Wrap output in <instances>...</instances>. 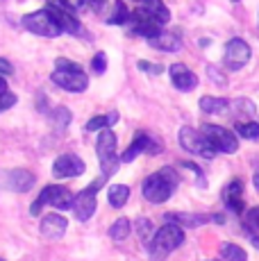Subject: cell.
I'll use <instances>...</instances> for the list:
<instances>
[{"label":"cell","instance_id":"cell-1","mask_svg":"<svg viewBox=\"0 0 259 261\" xmlns=\"http://www.w3.org/2000/svg\"><path fill=\"white\" fill-rule=\"evenodd\" d=\"M177 184H180V175L175 173V168L166 166V168H159L157 173L148 175L141 184L143 191V198L152 204H162L175 193Z\"/></svg>","mask_w":259,"mask_h":261},{"label":"cell","instance_id":"cell-2","mask_svg":"<svg viewBox=\"0 0 259 261\" xmlns=\"http://www.w3.org/2000/svg\"><path fill=\"white\" fill-rule=\"evenodd\" d=\"M182 243H184V229L173 223H166L162 229L155 232L148 250H150L152 259H162V257H166V254H171L175 248H180Z\"/></svg>","mask_w":259,"mask_h":261},{"label":"cell","instance_id":"cell-3","mask_svg":"<svg viewBox=\"0 0 259 261\" xmlns=\"http://www.w3.org/2000/svg\"><path fill=\"white\" fill-rule=\"evenodd\" d=\"M116 134L112 129H102L96 139V152H98V162H100L102 175L109 177L114 175L121 166V157L116 154Z\"/></svg>","mask_w":259,"mask_h":261},{"label":"cell","instance_id":"cell-4","mask_svg":"<svg viewBox=\"0 0 259 261\" xmlns=\"http://www.w3.org/2000/svg\"><path fill=\"white\" fill-rule=\"evenodd\" d=\"M73 202H75V195L71 193L66 187H46L39 193V198L32 202V207H30V214L32 216H39L46 204H50L55 209H73Z\"/></svg>","mask_w":259,"mask_h":261},{"label":"cell","instance_id":"cell-5","mask_svg":"<svg viewBox=\"0 0 259 261\" xmlns=\"http://www.w3.org/2000/svg\"><path fill=\"white\" fill-rule=\"evenodd\" d=\"M23 28L32 34H39V37H46V39H55L62 34L59 25L53 21V16L46 12V9H39V12L25 14L23 16Z\"/></svg>","mask_w":259,"mask_h":261},{"label":"cell","instance_id":"cell-6","mask_svg":"<svg viewBox=\"0 0 259 261\" xmlns=\"http://www.w3.org/2000/svg\"><path fill=\"white\" fill-rule=\"evenodd\" d=\"M202 137L207 139L209 143H212V148L216 150V152H237L239 150V139L234 137V134L230 132V129L221 127V125H202Z\"/></svg>","mask_w":259,"mask_h":261},{"label":"cell","instance_id":"cell-7","mask_svg":"<svg viewBox=\"0 0 259 261\" xmlns=\"http://www.w3.org/2000/svg\"><path fill=\"white\" fill-rule=\"evenodd\" d=\"M105 175H100V177L96 179L93 184H89L84 191H80V193L75 195V202H73V212H75V218L77 220H89L93 214H96V207H98V202H96V191L105 184Z\"/></svg>","mask_w":259,"mask_h":261},{"label":"cell","instance_id":"cell-8","mask_svg":"<svg viewBox=\"0 0 259 261\" xmlns=\"http://www.w3.org/2000/svg\"><path fill=\"white\" fill-rule=\"evenodd\" d=\"M180 145L187 150V152L202 154L205 159H214V154H216V150L212 148V143H209L207 139L193 127H182L180 129Z\"/></svg>","mask_w":259,"mask_h":261},{"label":"cell","instance_id":"cell-9","mask_svg":"<svg viewBox=\"0 0 259 261\" xmlns=\"http://www.w3.org/2000/svg\"><path fill=\"white\" fill-rule=\"evenodd\" d=\"M250 46H248L243 39H230L225 46V55H223V64H225L230 71H239L250 62Z\"/></svg>","mask_w":259,"mask_h":261},{"label":"cell","instance_id":"cell-10","mask_svg":"<svg viewBox=\"0 0 259 261\" xmlns=\"http://www.w3.org/2000/svg\"><path fill=\"white\" fill-rule=\"evenodd\" d=\"M127 25H130V32L137 34V37H143V39H155L157 34H162V25H157L141 7L130 12Z\"/></svg>","mask_w":259,"mask_h":261},{"label":"cell","instance_id":"cell-11","mask_svg":"<svg viewBox=\"0 0 259 261\" xmlns=\"http://www.w3.org/2000/svg\"><path fill=\"white\" fill-rule=\"evenodd\" d=\"M50 80L59 89H64L68 93H82L89 87V77L82 71H55L50 75Z\"/></svg>","mask_w":259,"mask_h":261},{"label":"cell","instance_id":"cell-12","mask_svg":"<svg viewBox=\"0 0 259 261\" xmlns=\"http://www.w3.org/2000/svg\"><path fill=\"white\" fill-rule=\"evenodd\" d=\"M87 170V164L77 157V154H62L55 159L53 164V175L55 177H80Z\"/></svg>","mask_w":259,"mask_h":261},{"label":"cell","instance_id":"cell-13","mask_svg":"<svg viewBox=\"0 0 259 261\" xmlns=\"http://www.w3.org/2000/svg\"><path fill=\"white\" fill-rule=\"evenodd\" d=\"M141 152H150V154L159 152V143H155V139H150L146 132H137V134H134L132 143H130L127 150L121 154V162L123 164L134 162V159H137V154H141Z\"/></svg>","mask_w":259,"mask_h":261},{"label":"cell","instance_id":"cell-14","mask_svg":"<svg viewBox=\"0 0 259 261\" xmlns=\"http://www.w3.org/2000/svg\"><path fill=\"white\" fill-rule=\"evenodd\" d=\"M46 12L50 14L53 16V21L59 25V30H62V32H68V34H82V25H80V21L75 16H73L71 12H66V9L64 7H55V5L50 3L46 7Z\"/></svg>","mask_w":259,"mask_h":261},{"label":"cell","instance_id":"cell-15","mask_svg":"<svg viewBox=\"0 0 259 261\" xmlns=\"http://www.w3.org/2000/svg\"><path fill=\"white\" fill-rule=\"evenodd\" d=\"M168 75H171V82L175 84L177 91H193L198 87V75L189 71L184 64H173L168 68Z\"/></svg>","mask_w":259,"mask_h":261},{"label":"cell","instance_id":"cell-16","mask_svg":"<svg viewBox=\"0 0 259 261\" xmlns=\"http://www.w3.org/2000/svg\"><path fill=\"white\" fill-rule=\"evenodd\" d=\"M243 184L241 179H230L223 189V204L230 209L232 214H243V200H241Z\"/></svg>","mask_w":259,"mask_h":261},{"label":"cell","instance_id":"cell-17","mask_svg":"<svg viewBox=\"0 0 259 261\" xmlns=\"http://www.w3.org/2000/svg\"><path fill=\"white\" fill-rule=\"evenodd\" d=\"M66 227H68V220L64 218V216H59V214H50V216H46V218L41 220V237H46V239H50V241H57V239H62L64 234H66Z\"/></svg>","mask_w":259,"mask_h":261},{"label":"cell","instance_id":"cell-18","mask_svg":"<svg viewBox=\"0 0 259 261\" xmlns=\"http://www.w3.org/2000/svg\"><path fill=\"white\" fill-rule=\"evenodd\" d=\"M166 223H173L182 229H191V227H200L205 223H212V216H205V214H182V212H173V214H166L164 216Z\"/></svg>","mask_w":259,"mask_h":261},{"label":"cell","instance_id":"cell-19","mask_svg":"<svg viewBox=\"0 0 259 261\" xmlns=\"http://www.w3.org/2000/svg\"><path fill=\"white\" fill-rule=\"evenodd\" d=\"M34 182H37V177L25 168H16L7 175V187L12 191H16V193H28L34 187Z\"/></svg>","mask_w":259,"mask_h":261},{"label":"cell","instance_id":"cell-20","mask_svg":"<svg viewBox=\"0 0 259 261\" xmlns=\"http://www.w3.org/2000/svg\"><path fill=\"white\" fill-rule=\"evenodd\" d=\"M148 43H150V48H155V50H164V53H177V50L182 48V37H180V32H164L162 30V34H157L155 39H148Z\"/></svg>","mask_w":259,"mask_h":261},{"label":"cell","instance_id":"cell-21","mask_svg":"<svg viewBox=\"0 0 259 261\" xmlns=\"http://www.w3.org/2000/svg\"><path fill=\"white\" fill-rule=\"evenodd\" d=\"M141 9L157 25H166L168 21H171V12H168V7L162 3V0H150V3H146V7H141Z\"/></svg>","mask_w":259,"mask_h":261},{"label":"cell","instance_id":"cell-22","mask_svg":"<svg viewBox=\"0 0 259 261\" xmlns=\"http://www.w3.org/2000/svg\"><path fill=\"white\" fill-rule=\"evenodd\" d=\"M198 102H200V109L205 114H223V112H227V107H230V100L216 98V95H202Z\"/></svg>","mask_w":259,"mask_h":261},{"label":"cell","instance_id":"cell-23","mask_svg":"<svg viewBox=\"0 0 259 261\" xmlns=\"http://www.w3.org/2000/svg\"><path fill=\"white\" fill-rule=\"evenodd\" d=\"M127 198H130V187H125V184H112L107 191V200L114 209L125 207Z\"/></svg>","mask_w":259,"mask_h":261},{"label":"cell","instance_id":"cell-24","mask_svg":"<svg viewBox=\"0 0 259 261\" xmlns=\"http://www.w3.org/2000/svg\"><path fill=\"white\" fill-rule=\"evenodd\" d=\"M221 257L227 261H248L246 250L234 243H221Z\"/></svg>","mask_w":259,"mask_h":261},{"label":"cell","instance_id":"cell-25","mask_svg":"<svg viewBox=\"0 0 259 261\" xmlns=\"http://www.w3.org/2000/svg\"><path fill=\"white\" fill-rule=\"evenodd\" d=\"M130 21V9L125 7V3L123 0H116L114 3V14L107 18L109 25H125Z\"/></svg>","mask_w":259,"mask_h":261},{"label":"cell","instance_id":"cell-26","mask_svg":"<svg viewBox=\"0 0 259 261\" xmlns=\"http://www.w3.org/2000/svg\"><path fill=\"white\" fill-rule=\"evenodd\" d=\"M130 232H132V225H130L127 218H118L116 223L112 225V229H109V237L114 241H125L130 237Z\"/></svg>","mask_w":259,"mask_h":261},{"label":"cell","instance_id":"cell-27","mask_svg":"<svg viewBox=\"0 0 259 261\" xmlns=\"http://www.w3.org/2000/svg\"><path fill=\"white\" fill-rule=\"evenodd\" d=\"M237 134L243 139H250V141H257L259 139V123H237Z\"/></svg>","mask_w":259,"mask_h":261},{"label":"cell","instance_id":"cell-28","mask_svg":"<svg viewBox=\"0 0 259 261\" xmlns=\"http://www.w3.org/2000/svg\"><path fill=\"white\" fill-rule=\"evenodd\" d=\"M134 227H137V234L141 237L143 243L150 245L152 237H155V234H152V223H150V220H148V218H139L137 223H134Z\"/></svg>","mask_w":259,"mask_h":261},{"label":"cell","instance_id":"cell-29","mask_svg":"<svg viewBox=\"0 0 259 261\" xmlns=\"http://www.w3.org/2000/svg\"><path fill=\"white\" fill-rule=\"evenodd\" d=\"M91 71L96 75H102L107 71V57H105V53H96L91 59Z\"/></svg>","mask_w":259,"mask_h":261},{"label":"cell","instance_id":"cell-30","mask_svg":"<svg viewBox=\"0 0 259 261\" xmlns=\"http://www.w3.org/2000/svg\"><path fill=\"white\" fill-rule=\"evenodd\" d=\"M53 118H55V123H59V127H68V123H71V112H68L66 107H57L53 112Z\"/></svg>","mask_w":259,"mask_h":261},{"label":"cell","instance_id":"cell-31","mask_svg":"<svg viewBox=\"0 0 259 261\" xmlns=\"http://www.w3.org/2000/svg\"><path fill=\"white\" fill-rule=\"evenodd\" d=\"M246 225H248V229L257 232V237H259V207H252L250 212H246Z\"/></svg>","mask_w":259,"mask_h":261},{"label":"cell","instance_id":"cell-32","mask_svg":"<svg viewBox=\"0 0 259 261\" xmlns=\"http://www.w3.org/2000/svg\"><path fill=\"white\" fill-rule=\"evenodd\" d=\"M55 71H82V68H80V64L71 62V59L59 57L57 62H55Z\"/></svg>","mask_w":259,"mask_h":261},{"label":"cell","instance_id":"cell-33","mask_svg":"<svg viewBox=\"0 0 259 261\" xmlns=\"http://www.w3.org/2000/svg\"><path fill=\"white\" fill-rule=\"evenodd\" d=\"M14 105H16V95L14 93H5V95H0V114L3 112H7V109H12Z\"/></svg>","mask_w":259,"mask_h":261},{"label":"cell","instance_id":"cell-34","mask_svg":"<svg viewBox=\"0 0 259 261\" xmlns=\"http://www.w3.org/2000/svg\"><path fill=\"white\" fill-rule=\"evenodd\" d=\"M107 127V116H93L87 123V132H93V129H102Z\"/></svg>","mask_w":259,"mask_h":261},{"label":"cell","instance_id":"cell-35","mask_svg":"<svg viewBox=\"0 0 259 261\" xmlns=\"http://www.w3.org/2000/svg\"><path fill=\"white\" fill-rule=\"evenodd\" d=\"M57 5L68 9V12H77V9L82 7V0H57Z\"/></svg>","mask_w":259,"mask_h":261},{"label":"cell","instance_id":"cell-36","mask_svg":"<svg viewBox=\"0 0 259 261\" xmlns=\"http://www.w3.org/2000/svg\"><path fill=\"white\" fill-rule=\"evenodd\" d=\"M207 73H209V77H212V80H214V82H216V84H221V87H225V84H227L225 75H223V73H218V71H216V68H214V66H209V68H207Z\"/></svg>","mask_w":259,"mask_h":261},{"label":"cell","instance_id":"cell-37","mask_svg":"<svg viewBox=\"0 0 259 261\" xmlns=\"http://www.w3.org/2000/svg\"><path fill=\"white\" fill-rule=\"evenodd\" d=\"M139 68H141V71H148V73H155V75L164 71L162 66H157V64H150V62H143V59L139 62Z\"/></svg>","mask_w":259,"mask_h":261},{"label":"cell","instance_id":"cell-38","mask_svg":"<svg viewBox=\"0 0 259 261\" xmlns=\"http://www.w3.org/2000/svg\"><path fill=\"white\" fill-rule=\"evenodd\" d=\"M12 73H14V66L7 62V59H3V57H0V75H3V77H5V75H12Z\"/></svg>","mask_w":259,"mask_h":261},{"label":"cell","instance_id":"cell-39","mask_svg":"<svg viewBox=\"0 0 259 261\" xmlns=\"http://www.w3.org/2000/svg\"><path fill=\"white\" fill-rule=\"evenodd\" d=\"M82 5H87L89 9H93V12H98V9H102L105 0H82Z\"/></svg>","mask_w":259,"mask_h":261},{"label":"cell","instance_id":"cell-40","mask_svg":"<svg viewBox=\"0 0 259 261\" xmlns=\"http://www.w3.org/2000/svg\"><path fill=\"white\" fill-rule=\"evenodd\" d=\"M114 123H118V112H109L107 114V125H114Z\"/></svg>","mask_w":259,"mask_h":261},{"label":"cell","instance_id":"cell-41","mask_svg":"<svg viewBox=\"0 0 259 261\" xmlns=\"http://www.w3.org/2000/svg\"><path fill=\"white\" fill-rule=\"evenodd\" d=\"M5 93H7V80L0 75V95H5Z\"/></svg>","mask_w":259,"mask_h":261},{"label":"cell","instance_id":"cell-42","mask_svg":"<svg viewBox=\"0 0 259 261\" xmlns=\"http://www.w3.org/2000/svg\"><path fill=\"white\" fill-rule=\"evenodd\" d=\"M252 184H255V189L259 191V170H257V173H255V177H252Z\"/></svg>","mask_w":259,"mask_h":261},{"label":"cell","instance_id":"cell-43","mask_svg":"<svg viewBox=\"0 0 259 261\" xmlns=\"http://www.w3.org/2000/svg\"><path fill=\"white\" fill-rule=\"evenodd\" d=\"M134 3H141V5H146V3H150V0H134Z\"/></svg>","mask_w":259,"mask_h":261},{"label":"cell","instance_id":"cell-44","mask_svg":"<svg viewBox=\"0 0 259 261\" xmlns=\"http://www.w3.org/2000/svg\"><path fill=\"white\" fill-rule=\"evenodd\" d=\"M232 3H239V0H232Z\"/></svg>","mask_w":259,"mask_h":261},{"label":"cell","instance_id":"cell-45","mask_svg":"<svg viewBox=\"0 0 259 261\" xmlns=\"http://www.w3.org/2000/svg\"><path fill=\"white\" fill-rule=\"evenodd\" d=\"M0 261H5V259H0Z\"/></svg>","mask_w":259,"mask_h":261}]
</instances>
